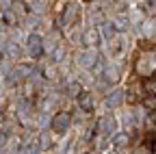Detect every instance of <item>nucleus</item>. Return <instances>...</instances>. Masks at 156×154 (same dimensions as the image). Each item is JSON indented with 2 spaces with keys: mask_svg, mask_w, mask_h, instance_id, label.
Here are the masks:
<instances>
[{
  "mask_svg": "<svg viewBox=\"0 0 156 154\" xmlns=\"http://www.w3.org/2000/svg\"><path fill=\"white\" fill-rule=\"evenodd\" d=\"M67 5H69V0H54V5H52V17H54V22H58L63 17V13L67 11Z\"/></svg>",
  "mask_w": 156,
  "mask_h": 154,
  "instance_id": "obj_5",
  "label": "nucleus"
},
{
  "mask_svg": "<svg viewBox=\"0 0 156 154\" xmlns=\"http://www.w3.org/2000/svg\"><path fill=\"white\" fill-rule=\"evenodd\" d=\"M72 124H74V115L69 111H58V113H54V117L50 122V130L54 134H65L72 128Z\"/></svg>",
  "mask_w": 156,
  "mask_h": 154,
  "instance_id": "obj_2",
  "label": "nucleus"
},
{
  "mask_svg": "<svg viewBox=\"0 0 156 154\" xmlns=\"http://www.w3.org/2000/svg\"><path fill=\"white\" fill-rule=\"evenodd\" d=\"M13 11H15L20 17H24V15L30 13V7H28L26 2H22V0H15V2H13Z\"/></svg>",
  "mask_w": 156,
  "mask_h": 154,
  "instance_id": "obj_6",
  "label": "nucleus"
},
{
  "mask_svg": "<svg viewBox=\"0 0 156 154\" xmlns=\"http://www.w3.org/2000/svg\"><path fill=\"white\" fill-rule=\"evenodd\" d=\"M28 50H30L33 59H41V56H44V39H41V35L33 33L28 37Z\"/></svg>",
  "mask_w": 156,
  "mask_h": 154,
  "instance_id": "obj_3",
  "label": "nucleus"
},
{
  "mask_svg": "<svg viewBox=\"0 0 156 154\" xmlns=\"http://www.w3.org/2000/svg\"><path fill=\"white\" fill-rule=\"evenodd\" d=\"M150 154H156V141L152 143V148H150Z\"/></svg>",
  "mask_w": 156,
  "mask_h": 154,
  "instance_id": "obj_9",
  "label": "nucleus"
},
{
  "mask_svg": "<svg viewBox=\"0 0 156 154\" xmlns=\"http://www.w3.org/2000/svg\"><path fill=\"white\" fill-rule=\"evenodd\" d=\"M78 106H80L85 113H91V111L95 109V104H93V95H91L89 91H80V95H78Z\"/></svg>",
  "mask_w": 156,
  "mask_h": 154,
  "instance_id": "obj_4",
  "label": "nucleus"
},
{
  "mask_svg": "<svg viewBox=\"0 0 156 154\" xmlns=\"http://www.w3.org/2000/svg\"><path fill=\"white\" fill-rule=\"evenodd\" d=\"M145 93H150V95L156 98V76L150 78V81H145Z\"/></svg>",
  "mask_w": 156,
  "mask_h": 154,
  "instance_id": "obj_8",
  "label": "nucleus"
},
{
  "mask_svg": "<svg viewBox=\"0 0 156 154\" xmlns=\"http://www.w3.org/2000/svg\"><path fill=\"white\" fill-rule=\"evenodd\" d=\"M132 76L150 81L156 76V41H139L132 54Z\"/></svg>",
  "mask_w": 156,
  "mask_h": 154,
  "instance_id": "obj_1",
  "label": "nucleus"
},
{
  "mask_svg": "<svg viewBox=\"0 0 156 154\" xmlns=\"http://www.w3.org/2000/svg\"><path fill=\"white\" fill-rule=\"evenodd\" d=\"M128 141H130V134L128 132H119V134H115V137H113V143L117 145V148H126L128 145Z\"/></svg>",
  "mask_w": 156,
  "mask_h": 154,
  "instance_id": "obj_7",
  "label": "nucleus"
}]
</instances>
